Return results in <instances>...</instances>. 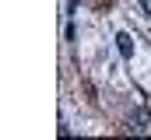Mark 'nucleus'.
Returning a JSON list of instances; mask_svg holds the SVG:
<instances>
[{
  "label": "nucleus",
  "instance_id": "nucleus-1",
  "mask_svg": "<svg viewBox=\"0 0 151 140\" xmlns=\"http://www.w3.org/2000/svg\"><path fill=\"white\" fill-rule=\"evenodd\" d=\"M116 49H119L123 60H130V56H134V39H130L127 32H119V35H116Z\"/></svg>",
  "mask_w": 151,
  "mask_h": 140
},
{
  "label": "nucleus",
  "instance_id": "nucleus-2",
  "mask_svg": "<svg viewBox=\"0 0 151 140\" xmlns=\"http://www.w3.org/2000/svg\"><path fill=\"white\" fill-rule=\"evenodd\" d=\"M130 123H134V126H130V130H137V133H141V130H144V116H141V112H137V116H130Z\"/></svg>",
  "mask_w": 151,
  "mask_h": 140
},
{
  "label": "nucleus",
  "instance_id": "nucleus-3",
  "mask_svg": "<svg viewBox=\"0 0 151 140\" xmlns=\"http://www.w3.org/2000/svg\"><path fill=\"white\" fill-rule=\"evenodd\" d=\"M137 4H141V11H144V14L151 18V0H137Z\"/></svg>",
  "mask_w": 151,
  "mask_h": 140
}]
</instances>
